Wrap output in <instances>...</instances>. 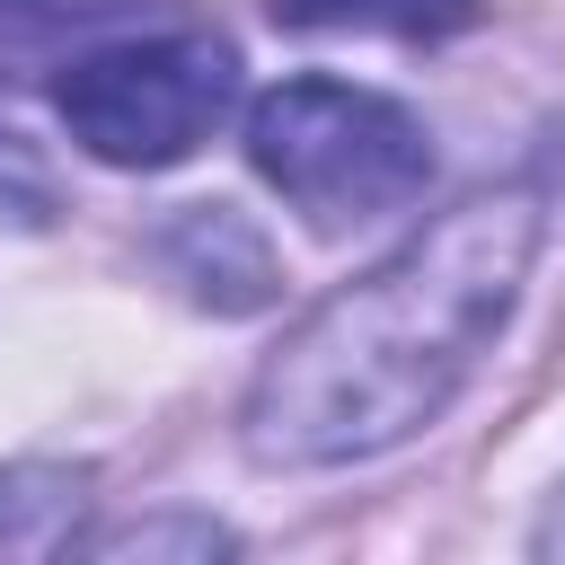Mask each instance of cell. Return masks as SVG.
Masks as SVG:
<instances>
[{"label":"cell","instance_id":"obj_1","mask_svg":"<svg viewBox=\"0 0 565 565\" xmlns=\"http://www.w3.org/2000/svg\"><path fill=\"white\" fill-rule=\"evenodd\" d=\"M539 221L547 212L530 185H486L450 203L433 230H415L388 265L327 291L282 335V353H265L238 406L247 459L353 468L424 433L512 318L521 274L539 256Z\"/></svg>","mask_w":565,"mask_h":565},{"label":"cell","instance_id":"obj_2","mask_svg":"<svg viewBox=\"0 0 565 565\" xmlns=\"http://www.w3.org/2000/svg\"><path fill=\"white\" fill-rule=\"evenodd\" d=\"M247 159L318 230L380 221V212L415 203L424 177H433L424 124L397 97H371V88H344V79H282L274 97H256Z\"/></svg>","mask_w":565,"mask_h":565},{"label":"cell","instance_id":"obj_3","mask_svg":"<svg viewBox=\"0 0 565 565\" xmlns=\"http://www.w3.org/2000/svg\"><path fill=\"white\" fill-rule=\"evenodd\" d=\"M230 97H238V62L221 35H194V26L88 44L53 79L71 141L97 150L106 168H177L194 141H212Z\"/></svg>","mask_w":565,"mask_h":565},{"label":"cell","instance_id":"obj_4","mask_svg":"<svg viewBox=\"0 0 565 565\" xmlns=\"http://www.w3.org/2000/svg\"><path fill=\"white\" fill-rule=\"evenodd\" d=\"M477 0H274V26H300V35H406V44H433L450 26H468Z\"/></svg>","mask_w":565,"mask_h":565},{"label":"cell","instance_id":"obj_5","mask_svg":"<svg viewBox=\"0 0 565 565\" xmlns=\"http://www.w3.org/2000/svg\"><path fill=\"white\" fill-rule=\"evenodd\" d=\"M79 539V477L71 468H9L0 477V556H53Z\"/></svg>","mask_w":565,"mask_h":565},{"label":"cell","instance_id":"obj_6","mask_svg":"<svg viewBox=\"0 0 565 565\" xmlns=\"http://www.w3.org/2000/svg\"><path fill=\"white\" fill-rule=\"evenodd\" d=\"M530 547H539V556H565V494L547 503V521H539V539H530Z\"/></svg>","mask_w":565,"mask_h":565}]
</instances>
